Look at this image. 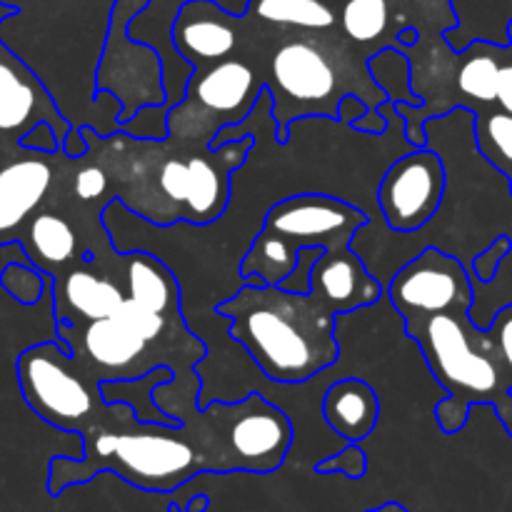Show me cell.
Wrapping results in <instances>:
<instances>
[{
    "label": "cell",
    "mask_w": 512,
    "mask_h": 512,
    "mask_svg": "<svg viewBox=\"0 0 512 512\" xmlns=\"http://www.w3.org/2000/svg\"><path fill=\"white\" fill-rule=\"evenodd\" d=\"M108 403V413L83 430V455L50 460L48 490L60 495L70 485L88 483L98 473L113 470L140 490L170 493L195 475L213 470L223 473L203 428L195 438L183 423H143L135 418L133 405Z\"/></svg>",
    "instance_id": "cell-1"
},
{
    "label": "cell",
    "mask_w": 512,
    "mask_h": 512,
    "mask_svg": "<svg viewBox=\"0 0 512 512\" xmlns=\"http://www.w3.org/2000/svg\"><path fill=\"white\" fill-rule=\"evenodd\" d=\"M255 148L253 135H240L220 148L173 155L158 168V193L165 200V225L185 220L210 225L223 218L233 193V173Z\"/></svg>",
    "instance_id": "cell-7"
},
{
    "label": "cell",
    "mask_w": 512,
    "mask_h": 512,
    "mask_svg": "<svg viewBox=\"0 0 512 512\" xmlns=\"http://www.w3.org/2000/svg\"><path fill=\"white\" fill-rule=\"evenodd\" d=\"M365 512H408V510H405L403 505H398V503H385V505H380V508L365 510Z\"/></svg>",
    "instance_id": "cell-39"
},
{
    "label": "cell",
    "mask_w": 512,
    "mask_h": 512,
    "mask_svg": "<svg viewBox=\"0 0 512 512\" xmlns=\"http://www.w3.org/2000/svg\"><path fill=\"white\" fill-rule=\"evenodd\" d=\"M405 333L420 345L430 373L448 398L435 408L440 430L455 435L468 423L473 405H500L512 385L505 380L488 335L470 320V313H438L405 318Z\"/></svg>",
    "instance_id": "cell-3"
},
{
    "label": "cell",
    "mask_w": 512,
    "mask_h": 512,
    "mask_svg": "<svg viewBox=\"0 0 512 512\" xmlns=\"http://www.w3.org/2000/svg\"><path fill=\"white\" fill-rule=\"evenodd\" d=\"M365 113H368V105H365V100L360 98V95L345 93L343 98H340V103H338V120H340V123L350 125L353 120L363 118Z\"/></svg>",
    "instance_id": "cell-35"
},
{
    "label": "cell",
    "mask_w": 512,
    "mask_h": 512,
    "mask_svg": "<svg viewBox=\"0 0 512 512\" xmlns=\"http://www.w3.org/2000/svg\"><path fill=\"white\" fill-rule=\"evenodd\" d=\"M53 180V153L18 148L0 160V245L18 243L28 220L48 198Z\"/></svg>",
    "instance_id": "cell-14"
},
{
    "label": "cell",
    "mask_w": 512,
    "mask_h": 512,
    "mask_svg": "<svg viewBox=\"0 0 512 512\" xmlns=\"http://www.w3.org/2000/svg\"><path fill=\"white\" fill-rule=\"evenodd\" d=\"M298 253L285 238L260 228L240 263V275L248 285H280L293 273Z\"/></svg>",
    "instance_id": "cell-23"
},
{
    "label": "cell",
    "mask_w": 512,
    "mask_h": 512,
    "mask_svg": "<svg viewBox=\"0 0 512 512\" xmlns=\"http://www.w3.org/2000/svg\"><path fill=\"white\" fill-rule=\"evenodd\" d=\"M75 198L83 200V203H95V200L105 198L113 188L110 183V175L105 173V168H100L98 163L85 165L75 173Z\"/></svg>",
    "instance_id": "cell-31"
},
{
    "label": "cell",
    "mask_w": 512,
    "mask_h": 512,
    "mask_svg": "<svg viewBox=\"0 0 512 512\" xmlns=\"http://www.w3.org/2000/svg\"><path fill=\"white\" fill-rule=\"evenodd\" d=\"M335 0H248L243 18L280 28L323 33L338 23Z\"/></svg>",
    "instance_id": "cell-22"
},
{
    "label": "cell",
    "mask_w": 512,
    "mask_h": 512,
    "mask_svg": "<svg viewBox=\"0 0 512 512\" xmlns=\"http://www.w3.org/2000/svg\"><path fill=\"white\" fill-rule=\"evenodd\" d=\"M18 243L23 245L30 263L50 278L73 265L80 248L78 233L70 220L58 213H48V210H40L28 220Z\"/></svg>",
    "instance_id": "cell-20"
},
{
    "label": "cell",
    "mask_w": 512,
    "mask_h": 512,
    "mask_svg": "<svg viewBox=\"0 0 512 512\" xmlns=\"http://www.w3.org/2000/svg\"><path fill=\"white\" fill-rule=\"evenodd\" d=\"M13 13H15V8H13V5H5V3H0V23H3L5 18H10V15H13ZM0 45H3V43H0Z\"/></svg>",
    "instance_id": "cell-40"
},
{
    "label": "cell",
    "mask_w": 512,
    "mask_h": 512,
    "mask_svg": "<svg viewBox=\"0 0 512 512\" xmlns=\"http://www.w3.org/2000/svg\"><path fill=\"white\" fill-rule=\"evenodd\" d=\"M270 75L265 88L273 98L275 138L288 143L290 123L308 115L338 118V103L348 88H343L340 65L323 43L308 38H293L278 45L270 58Z\"/></svg>",
    "instance_id": "cell-6"
},
{
    "label": "cell",
    "mask_w": 512,
    "mask_h": 512,
    "mask_svg": "<svg viewBox=\"0 0 512 512\" xmlns=\"http://www.w3.org/2000/svg\"><path fill=\"white\" fill-rule=\"evenodd\" d=\"M485 335H488L490 350H493L505 380L512 385V305H505V308L498 310V315L493 318L490 328L485 330Z\"/></svg>",
    "instance_id": "cell-29"
},
{
    "label": "cell",
    "mask_w": 512,
    "mask_h": 512,
    "mask_svg": "<svg viewBox=\"0 0 512 512\" xmlns=\"http://www.w3.org/2000/svg\"><path fill=\"white\" fill-rule=\"evenodd\" d=\"M495 103L503 108V113L512 115V63L500 65L498 90H495Z\"/></svg>",
    "instance_id": "cell-36"
},
{
    "label": "cell",
    "mask_w": 512,
    "mask_h": 512,
    "mask_svg": "<svg viewBox=\"0 0 512 512\" xmlns=\"http://www.w3.org/2000/svg\"><path fill=\"white\" fill-rule=\"evenodd\" d=\"M200 423L213 438L225 473H273L293 445L288 415L258 393L245 395L238 403L205 405L200 408Z\"/></svg>",
    "instance_id": "cell-8"
},
{
    "label": "cell",
    "mask_w": 512,
    "mask_h": 512,
    "mask_svg": "<svg viewBox=\"0 0 512 512\" xmlns=\"http://www.w3.org/2000/svg\"><path fill=\"white\" fill-rule=\"evenodd\" d=\"M393 308L405 318L438 313H470L473 285L458 258L438 248H425L395 273L388 285Z\"/></svg>",
    "instance_id": "cell-9"
},
{
    "label": "cell",
    "mask_w": 512,
    "mask_h": 512,
    "mask_svg": "<svg viewBox=\"0 0 512 512\" xmlns=\"http://www.w3.org/2000/svg\"><path fill=\"white\" fill-rule=\"evenodd\" d=\"M53 280L55 320L88 323L108 318L125 303V290L108 275L90 268V263L68 265Z\"/></svg>",
    "instance_id": "cell-17"
},
{
    "label": "cell",
    "mask_w": 512,
    "mask_h": 512,
    "mask_svg": "<svg viewBox=\"0 0 512 512\" xmlns=\"http://www.w3.org/2000/svg\"><path fill=\"white\" fill-rule=\"evenodd\" d=\"M323 255V248H303L298 253V260H295V268L288 278L280 283V288L290 290V293L308 295L310 293V273H313L315 260Z\"/></svg>",
    "instance_id": "cell-33"
},
{
    "label": "cell",
    "mask_w": 512,
    "mask_h": 512,
    "mask_svg": "<svg viewBox=\"0 0 512 512\" xmlns=\"http://www.w3.org/2000/svg\"><path fill=\"white\" fill-rule=\"evenodd\" d=\"M18 145L25 150H38V153H63L58 135H55V130L48 123H35L28 133L20 135Z\"/></svg>",
    "instance_id": "cell-34"
},
{
    "label": "cell",
    "mask_w": 512,
    "mask_h": 512,
    "mask_svg": "<svg viewBox=\"0 0 512 512\" xmlns=\"http://www.w3.org/2000/svg\"><path fill=\"white\" fill-rule=\"evenodd\" d=\"M243 18L215 0H185L170 25L173 48L193 70L233 58L240 45Z\"/></svg>",
    "instance_id": "cell-15"
},
{
    "label": "cell",
    "mask_w": 512,
    "mask_h": 512,
    "mask_svg": "<svg viewBox=\"0 0 512 512\" xmlns=\"http://www.w3.org/2000/svg\"><path fill=\"white\" fill-rule=\"evenodd\" d=\"M100 383L103 380L60 338L33 345L18 358V385L25 403L45 423L68 433H83L108 413Z\"/></svg>",
    "instance_id": "cell-4"
},
{
    "label": "cell",
    "mask_w": 512,
    "mask_h": 512,
    "mask_svg": "<svg viewBox=\"0 0 512 512\" xmlns=\"http://www.w3.org/2000/svg\"><path fill=\"white\" fill-rule=\"evenodd\" d=\"M3 138H5V135H3V133H0V140H3Z\"/></svg>",
    "instance_id": "cell-42"
},
{
    "label": "cell",
    "mask_w": 512,
    "mask_h": 512,
    "mask_svg": "<svg viewBox=\"0 0 512 512\" xmlns=\"http://www.w3.org/2000/svg\"><path fill=\"white\" fill-rule=\"evenodd\" d=\"M310 295L338 315L378 303L383 298V285L350 248L323 250L310 273Z\"/></svg>",
    "instance_id": "cell-16"
},
{
    "label": "cell",
    "mask_w": 512,
    "mask_h": 512,
    "mask_svg": "<svg viewBox=\"0 0 512 512\" xmlns=\"http://www.w3.org/2000/svg\"><path fill=\"white\" fill-rule=\"evenodd\" d=\"M265 90V75L245 58H225L193 70L180 103L165 110V138L208 148L228 125L248 120Z\"/></svg>",
    "instance_id": "cell-5"
},
{
    "label": "cell",
    "mask_w": 512,
    "mask_h": 512,
    "mask_svg": "<svg viewBox=\"0 0 512 512\" xmlns=\"http://www.w3.org/2000/svg\"><path fill=\"white\" fill-rule=\"evenodd\" d=\"M368 225L365 210L335 195H290L265 213L263 230L288 240L295 250L350 248L355 235Z\"/></svg>",
    "instance_id": "cell-11"
},
{
    "label": "cell",
    "mask_w": 512,
    "mask_h": 512,
    "mask_svg": "<svg viewBox=\"0 0 512 512\" xmlns=\"http://www.w3.org/2000/svg\"><path fill=\"white\" fill-rule=\"evenodd\" d=\"M508 253H510L508 235H500V238H495L493 243H490L488 248H485L478 258H475V263H473L475 278H478L480 283H493L495 275H498L500 265H503L505 255Z\"/></svg>",
    "instance_id": "cell-32"
},
{
    "label": "cell",
    "mask_w": 512,
    "mask_h": 512,
    "mask_svg": "<svg viewBox=\"0 0 512 512\" xmlns=\"http://www.w3.org/2000/svg\"><path fill=\"white\" fill-rule=\"evenodd\" d=\"M168 512H183V508H180V505H170Z\"/></svg>",
    "instance_id": "cell-41"
},
{
    "label": "cell",
    "mask_w": 512,
    "mask_h": 512,
    "mask_svg": "<svg viewBox=\"0 0 512 512\" xmlns=\"http://www.w3.org/2000/svg\"><path fill=\"white\" fill-rule=\"evenodd\" d=\"M335 3H338V0H335Z\"/></svg>",
    "instance_id": "cell-43"
},
{
    "label": "cell",
    "mask_w": 512,
    "mask_h": 512,
    "mask_svg": "<svg viewBox=\"0 0 512 512\" xmlns=\"http://www.w3.org/2000/svg\"><path fill=\"white\" fill-rule=\"evenodd\" d=\"M493 48L495 45L490 43H473L463 50L468 58L458 70V88L478 103H495L500 63L493 55Z\"/></svg>",
    "instance_id": "cell-26"
},
{
    "label": "cell",
    "mask_w": 512,
    "mask_h": 512,
    "mask_svg": "<svg viewBox=\"0 0 512 512\" xmlns=\"http://www.w3.org/2000/svg\"><path fill=\"white\" fill-rule=\"evenodd\" d=\"M475 128H478V145L485 158L503 170L512 165V115L503 110L480 115L475 120Z\"/></svg>",
    "instance_id": "cell-27"
},
{
    "label": "cell",
    "mask_w": 512,
    "mask_h": 512,
    "mask_svg": "<svg viewBox=\"0 0 512 512\" xmlns=\"http://www.w3.org/2000/svg\"><path fill=\"white\" fill-rule=\"evenodd\" d=\"M50 275H45L43 270L35 268L33 263H8L0 270V288L10 295L13 300H18L20 305H35L40 300V295L45 293V285H50Z\"/></svg>",
    "instance_id": "cell-28"
},
{
    "label": "cell",
    "mask_w": 512,
    "mask_h": 512,
    "mask_svg": "<svg viewBox=\"0 0 512 512\" xmlns=\"http://www.w3.org/2000/svg\"><path fill=\"white\" fill-rule=\"evenodd\" d=\"M313 470L318 475L340 473L348 480H363L365 473H368V455H365V450L360 448V443H348L340 453L315 463Z\"/></svg>",
    "instance_id": "cell-30"
},
{
    "label": "cell",
    "mask_w": 512,
    "mask_h": 512,
    "mask_svg": "<svg viewBox=\"0 0 512 512\" xmlns=\"http://www.w3.org/2000/svg\"><path fill=\"white\" fill-rule=\"evenodd\" d=\"M125 298L148 313L173 318L180 308V288L173 270L150 253L123 255Z\"/></svg>",
    "instance_id": "cell-19"
},
{
    "label": "cell",
    "mask_w": 512,
    "mask_h": 512,
    "mask_svg": "<svg viewBox=\"0 0 512 512\" xmlns=\"http://www.w3.org/2000/svg\"><path fill=\"white\" fill-rule=\"evenodd\" d=\"M208 505H210L208 495H195V498L190 500L188 508H183V512H205L208 510Z\"/></svg>",
    "instance_id": "cell-38"
},
{
    "label": "cell",
    "mask_w": 512,
    "mask_h": 512,
    "mask_svg": "<svg viewBox=\"0 0 512 512\" xmlns=\"http://www.w3.org/2000/svg\"><path fill=\"white\" fill-rule=\"evenodd\" d=\"M338 20L353 43H378L390 28V0H338Z\"/></svg>",
    "instance_id": "cell-25"
},
{
    "label": "cell",
    "mask_w": 512,
    "mask_h": 512,
    "mask_svg": "<svg viewBox=\"0 0 512 512\" xmlns=\"http://www.w3.org/2000/svg\"><path fill=\"white\" fill-rule=\"evenodd\" d=\"M323 418L345 443H363L380 418V400L363 378H343L323 395Z\"/></svg>",
    "instance_id": "cell-18"
},
{
    "label": "cell",
    "mask_w": 512,
    "mask_h": 512,
    "mask_svg": "<svg viewBox=\"0 0 512 512\" xmlns=\"http://www.w3.org/2000/svg\"><path fill=\"white\" fill-rule=\"evenodd\" d=\"M58 323V335H78L65 338L70 353H80V363L98 375L100 380H133L145 373L143 360L148 358L150 340L130 323L123 310H115L108 318L88 320L80 325L68 323V320H55Z\"/></svg>",
    "instance_id": "cell-12"
},
{
    "label": "cell",
    "mask_w": 512,
    "mask_h": 512,
    "mask_svg": "<svg viewBox=\"0 0 512 512\" xmlns=\"http://www.w3.org/2000/svg\"><path fill=\"white\" fill-rule=\"evenodd\" d=\"M458 25L445 33V43L463 53L473 43H490L495 48L510 45L512 0H450Z\"/></svg>",
    "instance_id": "cell-21"
},
{
    "label": "cell",
    "mask_w": 512,
    "mask_h": 512,
    "mask_svg": "<svg viewBox=\"0 0 512 512\" xmlns=\"http://www.w3.org/2000/svg\"><path fill=\"white\" fill-rule=\"evenodd\" d=\"M368 75L375 85L385 93L388 103L413 105L420 108L423 98L413 90V63L403 50L383 48L378 55L368 60Z\"/></svg>",
    "instance_id": "cell-24"
},
{
    "label": "cell",
    "mask_w": 512,
    "mask_h": 512,
    "mask_svg": "<svg viewBox=\"0 0 512 512\" xmlns=\"http://www.w3.org/2000/svg\"><path fill=\"white\" fill-rule=\"evenodd\" d=\"M215 310L230 323V338L248 350L268 380L305 383L338 363L335 313L310 293L245 283Z\"/></svg>",
    "instance_id": "cell-2"
},
{
    "label": "cell",
    "mask_w": 512,
    "mask_h": 512,
    "mask_svg": "<svg viewBox=\"0 0 512 512\" xmlns=\"http://www.w3.org/2000/svg\"><path fill=\"white\" fill-rule=\"evenodd\" d=\"M35 123H48L63 148L70 123L58 110L53 95L23 60L0 45V133L18 145L20 135L28 133Z\"/></svg>",
    "instance_id": "cell-13"
},
{
    "label": "cell",
    "mask_w": 512,
    "mask_h": 512,
    "mask_svg": "<svg viewBox=\"0 0 512 512\" xmlns=\"http://www.w3.org/2000/svg\"><path fill=\"white\" fill-rule=\"evenodd\" d=\"M495 410H498V418L503 420V425L508 428V433L512 438V388H510V393L500 400V405H495Z\"/></svg>",
    "instance_id": "cell-37"
},
{
    "label": "cell",
    "mask_w": 512,
    "mask_h": 512,
    "mask_svg": "<svg viewBox=\"0 0 512 512\" xmlns=\"http://www.w3.org/2000/svg\"><path fill=\"white\" fill-rule=\"evenodd\" d=\"M445 165L430 148H413L385 170L378 185V205L390 230L400 235L425 228L445 198Z\"/></svg>",
    "instance_id": "cell-10"
}]
</instances>
